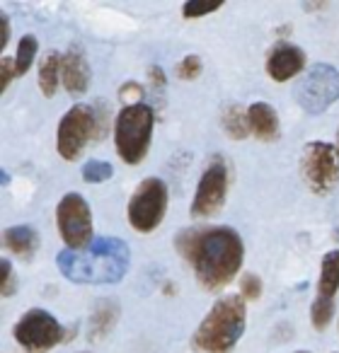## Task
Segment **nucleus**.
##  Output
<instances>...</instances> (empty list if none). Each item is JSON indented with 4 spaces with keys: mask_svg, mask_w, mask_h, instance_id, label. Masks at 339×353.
I'll use <instances>...</instances> for the list:
<instances>
[{
    "mask_svg": "<svg viewBox=\"0 0 339 353\" xmlns=\"http://www.w3.org/2000/svg\"><path fill=\"white\" fill-rule=\"evenodd\" d=\"M175 247L184 259L192 261L199 283L209 290H221L240 271L242 240L233 228L182 230Z\"/></svg>",
    "mask_w": 339,
    "mask_h": 353,
    "instance_id": "nucleus-1",
    "label": "nucleus"
},
{
    "mask_svg": "<svg viewBox=\"0 0 339 353\" xmlns=\"http://www.w3.org/2000/svg\"><path fill=\"white\" fill-rule=\"evenodd\" d=\"M128 245L119 237H99L85 252H61L56 256L59 271L73 283L112 285L128 271Z\"/></svg>",
    "mask_w": 339,
    "mask_h": 353,
    "instance_id": "nucleus-2",
    "label": "nucleus"
},
{
    "mask_svg": "<svg viewBox=\"0 0 339 353\" xmlns=\"http://www.w3.org/2000/svg\"><path fill=\"white\" fill-rule=\"evenodd\" d=\"M245 332V303L240 295H226L211 307L194 334L199 353H231Z\"/></svg>",
    "mask_w": 339,
    "mask_h": 353,
    "instance_id": "nucleus-3",
    "label": "nucleus"
},
{
    "mask_svg": "<svg viewBox=\"0 0 339 353\" xmlns=\"http://www.w3.org/2000/svg\"><path fill=\"white\" fill-rule=\"evenodd\" d=\"M153 123H155L153 109L141 102L128 104L119 112L117 123H114V143H117V152L124 162L138 165L146 157L153 136Z\"/></svg>",
    "mask_w": 339,
    "mask_h": 353,
    "instance_id": "nucleus-4",
    "label": "nucleus"
},
{
    "mask_svg": "<svg viewBox=\"0 0 339 353\" xmlns=\"http://www.w3.org/2000/svg\"><path fill=\"white\" fill-rule=\"evenodd\" d=\"M339 99V70L327 63H318L308 70L305 78H300L296 88V102L300 104L305 114L327 112L334 102Z\"/></svg>",
    "mask_w": 339,
    "mask_h": 353,
    "instance_id": "nucleus-5",
    "label": "nucleus"
},
{
    "mask_svg": "<svg viewBox=\"0 0 339 353\" xmlns=\"http://www.w3.org/2000/svg\"><path fill=\"white\" fill-rule=\"evenodd\" d=\"M167 211V187L162 179H146L138 184L128 201V223L138 232H153L162 223Z\"/></svg>",
    "mask_w": 339,
    "mask_h": 353,
    "instance_id": "nucleus-6",
    "label": "nucleus"
},
{
    "mask_svg": "<svg viewBox=\"0 0 339 353\" xmlns=\"http://www.w3.org/2000/svg\"><path fill=\"white\" fill-rule=\"evenodd\" d=\"M97 131H99V126H97V117H95L93 107H88V104H75L73 109H68V114H66L59 123V133H56L59 155L70 162L78 160L83 148L88 145V141Z\"/></svg>",
    "mask_w": 339,
    "mask_h": 353,
    "instance_id": "nucleus-7",
    "label": "nucleus"
},
{
    "mask_svg": "<svg viewBox=\"0 0 339 353\" xmlns=\"http://www.w3.org/2000/svg\"><path fill=\"white\" fill-rule=\"evenodd\" d=\"M300 170L315 194H327L339 182V148L329 143H308L300 157Z\"/></svg>",
    "mask_w": 339,
    "mask_h": 353,
    "instance_id": "nucleus-8",
    "label": "nucleus"
},
{
    "mask_svg": "<svg viewBox=\"0 0 339 353\" xmlns=\"http://www.w3.org/2000/svg\"><path fill=\"white\" fill-rule=\"evenodd\" d=\"M56 225L68 250H80L93 240V216L80 194H66L56 208Z\"/></svg>",
    "mask_w": 339,
    "mask_h": 353,
    "instance_id": "nucleus-9",
    "label": "nucleus"
},
{
    "mask_svg": "<svg viewBox=\"0 0 339 353\" xmlns=\"http://www.w3.org/2000/svg\"><path fill=\"white\" fill-rule=\"evenodd\" d=\"M228 184H231V172L221 155L211 157V162L204 170L202 179H199L197 194L192 201V216L194 218H209L218 213L226 203Z\"/></svg>",
    "mask_w": 339,
    "mask_h": 353,
    "instance_id": "nucleus-10",
    "label": "nucleus"
},
{
    "mask_svg": "<svg viewBox=\"0 0 339 353\" xmlns=\"http://www.w3.org/2000/svg\"><path fill=\"white\" fill-rule=\"evenodd\" d=\"M15 341L27 351H49L64 341V327L51 312L35 307L15 324Z\"/></svg>",
    "mask_w": 339,
    "mask_h": 353,
    "instance_id": "nucleus-11",
    "label": "nucleus"
},
{
    "mask_svg": "<svg viewBox=\"0 0 339 353\" xmlns=\"http://www.w3.org/2000/svg\"><path fill=\"white\" fill-rule=\"evenodd\" d=\"M305 65V54L293 44H279L267 59V73L276 83H286L298 75Z\"/></svg>",
    "mask_w": 339,
    "mask_h": 353,
    "instance_id": "nucleus-12",
    "label": "nucleus"
},
{
    "mask_svg": "<svg viewBox=\"0 0 339 353\" xmlns=\"http://www.w3.org/2000/svg\"><path fill=\"white\" fill-rule=\"evenodd\" d=\"M61 80H64L66 90L70 94H83L90 85V68L88 61L83 59V54H78L75 49H70L64 56V65H61Z\"/></svg>",
    "mask_w": 339,
    "mask_h": 353,
    "instance_id": "nucleus-13",
    "label": "nucleus"
},
{
    "mask_svg": "<svg viewBox=\"0 0 339 353\" xmlns=\"http://www.w3.org/2000/svg\"><path fill=\"white\" fill-rule=\"evenodd\" d=\"M247 121H250V131L262 141H271L279 133V119L276 112L267 102H255L247 109Z\"/></svg>",
    "mask_w": 339,
    "mask_h": 353,
    "instance_id": "nucleus-14",
    "label": "nucleus"
},
{
    "mask_svg": "<svg viewBox=\"0 0 339 353\" xmlns=\"http://www.w3.org/2000/svg\"><path fill=\"white\" fill-rule=\"evenodd\" d=\"M3 242H6L8 250L15 252L17 256H25V259H30V256L39 250V235H37V230L30 225L8 228L6 235H3Z\"/></svg>",
    "mask_w": 339,
    "mask_h": 353,
    "instance_id": "nucleus-15",
    "label": "nucleus"
},
{
    "mask_svg": "<svg viewBox=\"0 0 339 353\" xmlns=\"http://www.w3.org/2000/svg\"><path fill=\"white\" fill-rule=\"evenodd\" d=\"M119 319V305L114 300H99V305L95 307L93 317H90V341H99L104 339L112 327L117 324Z\"/></svg>",
    "mask_w": 339,
    "mask_h": 353,
    "instance_id": "nucleus-16",
    "label": "nucleus"
},
{
    "mask_svg": "<svg viewBox=\"0 0 339 353\" xmlns=\"http://www.w3.org/2000/svg\"><path fill=\"white\" fill-rule=\"evenodd\" d=\"M320 298L334 300V293L339 290V252L332 250L322 256V266H320Z\"/></svg>",
    "mask_w": 339,
    "mask_h": 353,
    "instance_id": "nucleus-17",
    "label": "nucleus"
},
{
    "mask_svg": "<svg viewBox=\"0 0 339 353\" xmlns=\"http://www.w3.org/2000/svg\"><path fill=\"white\" fill-rule=\"evenodd\" d=\"M61 65H64V59H61L56 51L46 54V59L41 61L39 68V88L46 97H54L56 90H59V80H61Z\"/></svg>",
    "mask_w": 339,
    "mask_h": 353,
    "instance_id": "nucleus-18",
    "label": "nucleus"
},
{
    "mask_svg": "<svg viewBox=\"0 0 339 353\" xmlns=\"http://www.w3.org/2000/svg\"><path fill=\"white\" fill-rule=\"evenodd\" d=\"M223 128H226V133L231 138H238V141H242V138L247 136V131H250L247 114H242L238 104H231V107H226V112H223Z\"/></svg>",
    "mask_w": 339,
    "mask_h": 353,
    "instance_id": "nucleus-19",
    "label": "nucleus"
},
{
    "mask_svg": "<svg viewBox=\"0 0 339 353\" xmlns=\"http://www.w3.org/2000/svg\"><path fill=\"white\" fill-rule=\"evenodd\" d=\"M37 49H39V44H37V39L32 34H25L20 39V44H17V54H15V70L17 75H25L27 70H30L32 61H35L37 56Z\"/></svg>",
    "mask_w": 339,
    "mask_h": 353,
    "instance_id": "nucleus-20",
    "label": "nucleus"
},
{
    "mask_svg": "<svg viewBox=\"0 0 339 353\" xmlns=\"http://www.w3.org/2000/svg\"><path fill=\"white\" fill-rule=\"evenodd\" d=\"M332 312H334V300L329 298H320L313 303L310 307V322H313L315 329H325L329 322H332Z\"/></svg>",
    "mask_w": 339,
    "mask_h": 353,
    "instance_id": "nucleus-21",
    "label": "nucleus"
},
{
    "mask_svg": "<svg viewBox=\"0 0 339 353\" xmlns=\"http://www.w3.org/2000/svg\"><path fill=\"white\" fill-rule=\"evenodd\" d=\"M114 174V167L104 160H90L88 165L83 167V179L90 184H99V182H107L109 176Z\"/></svg>",
    "mask_w": 339,
    "mask_h": 353,
    "instance_id": "nucleus-22",
    "label": "nucleus"
},
{
    "mask_svg": "<svg viewBox=\"0 0 339 353\" xmlns=\"http://www.w3.org/2000/svg\"><path fill=\"white\" fill-rule=\"evenodd\" d=\"M15 288H17V281H15L12 264L8 259H3V264H0V293L6 295V298H10L15 293Z\"/></svg>",
    "mask_w": 339,
    "mask_h": 353,
    "instance_id": "nucleus-23",
    "label": "nucleus"
},
{
    "mask_svg": "<svg viewBox=\"0 0 339 353\" xmlns=\"http://www.w3.org/2000/svg\"><path fill=\"white\" fill-rule=\"evenodd\" d=\"M202 73V59L199 56H184L182 63L177 65V75L182 80H194Z\"/></svg>",
    "mask_w": 339,
    "mask_h": 353,
    "instance_id": "nucleus-24",
    "label": "nucleus"
},
{
    "mask_svg": "<svg viewBox=\"0 0 339 353\" xmlns=\"http://www.w3.org/2000/svg\"><path fill=\"white\" fill-rule=\"evenodd\" d=\"M240 290H242V298L257 300L262 295V281L255 274H245L240 281Z\"/></svg>",
    "mask_w": 339,
    "mask_h": 353,
    "instance_id": "nucleus-25",
    "label": "nucleus"
},
{
    "mask_svg": "<svg viewBox=\"0 0 339 353\" xmlns=\"http://www.w3.org/2000/svg\"><path fill=\"white\" fill-rule=\"evenodd\" d=\"M17 75L15 70V63H12V59H3V65H0V90H8V85H10V80Z\"/></svg>",
    "mask_w": 339,
    "mask_h": 353,
    "instance_id": "nucleus-26",
    "label": "nucleus"
},
{
    "mask_svg": "<svg viewBox=\"0 0 339 353\" xmlns=\"http://www.w3.org/2000/svg\"><path fill=\"white\" fill-rule=\"evenodd\" d=\"M218 8H221V3L218 6H197V3H187L184 6V17H202V15H209V12H216Z\"/></svg>",
    "mask_w": 339,
    "mask_h": 353,
    "instance_id": "nucleus-27",
    "label": "nucleus"
},
{
    "mask_svg": "<svg viewBox=\"0 0 339 353\" xmlns=\"http://www.w3.org/2000/svg\"><path fill=\"white\" fill-rule=\"evenodd\" d=\"M119 97H122V99H138V97H141V88H138L136 83L122 85V90H119Z\"/></svg>",
    "mask_w": 339,
    "mask_h": 353,
    "instance_id": "nucleus-28",
    "label": "nucleus"
},
{
    "mask_svg": "<svg viewBox=\"0 0 339 353\" xmlns=\"http://www.w3.org/2000/svg\"><path fill=\"white\" fill-rule=\"evenodd\" d=\"M10 41V20L6 15L0 17V46H6Z\"/></svg>",
    "mask_w": 339,
    "mask_h": 353,
    "instance_id": "nucleus-29",
    "label": "nucleus"
},
{
    "mask_svg": "<svg viewBox=\"0 0 339 353\" xmlns=\"http://www.w3.org/2000/svg\"><path fill=\"white\" fill-rule=\"evenodd\" d=\"M151 80H153L155 85H165V75H162V70H160V68H155V65L151 68Z\"/></svg>",
    "mask_w": 339,
    "mask_h": 353,
    "instance_id": "nucleus-30",
    "label": "nucleus"
},
{
    "mask_svg": "<svg viewBox=\"0 0 339 353\" xmlns=\"http://www.w3.org/2000/svg\"><path fill=\"white\" fill-rule=\"evenodd\" d=\"M83 353H90V351H83Z\"/></svg>",
    "mask_w": 339,
    "mask_h": 353,
    "instance_id": "nucleus-31",
    "label": "nucleus"
}]
</instances>
